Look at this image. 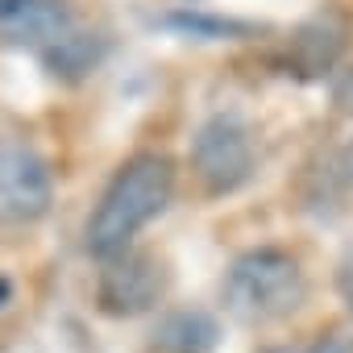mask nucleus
Returning <instances> with one entry per match:
<instances>
[{
	"label": "nucleus",
	"instance_id": "f257e3e1",
	"mask_svg": "<svg viewBox=\"0 0 353 353\" xmlns=\"http://www.w3.org/2000/svg\"><path fill=\"white\" fill-rule=\"evenodd\" d=\"M170 196H174V162L162 150H141L129 162H121L83 225L88 254L96 258L125 254L133 237L166 212Z\"/></svg>",
	"mask_w": 353,
	"mask_h": 353
},
{
	"label": "nucleus",
	"instance_id": "f03ea898",
	"mask_svg": "<svg viewBox=\"0 0 353 353\" xmlns=\"http://www.w3.org/2000/svg\"><path fill=\"white\" fill-rule=\"evenodd\" d=\"M221 295L229 316H237L241 324H274L307 303V274L295 254L279 245H258L233 258Z\"/></svg>",
	"mask_w": 353,
	"mask_h": 353
},
{
	"label": "nucleus",
	"instance_id": "7ed1b4c3",
	"mask_svg": "<svg viewBox=\"0 0 353 353\" xmlns=\"http://www.w3.org/2000/svg\"><path fill=\"white\" fill-rule=\"evenodd\" d=\"M254 162H258L254 129L233 108L212 112L192 137V170L208 196H233L237 188H245Z\"/></svg>",
	"mask_w": 353,
	"mask_h": 353
},
{
	"label": "nucleus",
	"instance_id": "20e7f679",
	"mask_svg": "<svg viewBox=\"0 0 353 353\" xmlns=\"http://www.w3.org/2000/svg\"><path fill=\"white\" fill-rule=\"evenodd\" d=\"M54 170L21 137H0V229H21L50 212Z\"/></svg>",
	"mask_w": 353,
	"mask_h": 353
},
{
	"label": "nucleus",
	"instance_id": "39448f33",
	"mask_svg": "<svg viewBox=\"0 0 353 353\" xmlns=\"http://www.w3.org/2000/svg\"><path fill=\"white\" fill-rule=\"evenodd\" d=\"M166 291V270L145 250H125L104 258V270L96 279V307L112 320H129L150 312Z\"/></svg>",
	"mask_w": 353,
	"mask_h": 353
},
{
	"label": "nucleus",
	"instance_id": "423d86ee",
	"mask_svg": "<svg viewBox=\"0 0 353 353\" xmlns=\"http://www.w3.org/2000/svg\"><path fill=\"white\" fill-rule=\"evenodd\" d=\"M67 30H75L71 0H0V42L46 50Z\"/></svg>",
	"mask_w": 353,
	"mask_h": 353
},
{
	"label": "nucleus",
	"instance_id": "0eeeda50",
	"mask_svg": "<svg viewBox=\"0 0 353 353\" xmlns=\"http://www.w3.org/2000/svg\"><path fill=\"white\" fill-rule=\"evenodd\" d=\"M345 42H349V21L336 13V9H324L316 17H307L295 34H291V46H287V63L299 79H320L328 75L341 54H345Z\"/></svg>",
	"mask_w": 353,
	"mask_h": 353
},
{
	"label": "nucleus",
	"instance_id": "6e6552de",
	"mask_svg": "<svg viewBox=\"0 0 353 353\" xmlns=\"http://www.w3.org/2000/svg\"><path fill=\"white\" fill-rule=\"evenodd\" d=\"M216 345H221V324L204 307H174L150 332L154 353H212Z\"/></svg>",
	"mask_w": 353,
	"mask_h": 353
},
{
	"label": "nucleus",
	"instance_id": "1a4fd4ad",
	"mask_svg": "<svg viewBox=\"0 0 353 353\" xmlns=\"http://www.w3.org/2000/svg\"><path fill=\"white\" fill-rule=\"evenodd\" d=\"M162 30H174L179 38H196V42H237V38H250L258 34L254 21H237V17H221V13H204V9H170L158 17Z\"/></svg>",
	"mask_w": 353,
	"mask_h": 353
},
{
	"label": "nucleus",
	"instance_id": "9d476101",
	"mask_svg": "<svg viewBox=\"0 0 353 353\" xmlns=\"http://www.w3.org/2000/svg\"><path fill=\"white\" fill-rule=\"evenodd\" d=\"M100 59H104V42H100L96 34H83V30H67L59 42H50V46L42 50L46 71H50L54 79H67V83L92 75V71L100 67Z\"/></svg>",
	"mask_w": 353,
	"mask_h": 353
},
{
	"label": "nucleus",
	"instance_id": "9b49d317",
	"mask_svg": "<svg viewBox=\"0 0 353 353\" xmlns=\"http://www.w3.org/2000/svg\"><path fill=\"white\" fill-rule=\"evenodd\" d=\"M332 104H336V112H349L353 117V63L332 79Z\"/></svg>",
	"mask_w": 353,
	"mask_h": 353
},
{
	"label": "nucleus",
	"instance_id": "f8f14e48",
	"mask_svg": "<svg viewBox=\"0 0 353 353\" xmlns=\"http://www.w3.org/2000/svg\"><path fill=\"white\" fill-rule=\"evenodd\" d=\"M336 291H341L345 307L353 312V245L341 254V266H336Z\"/></svg>",
	"mask_w": 353,
	"mask_h": 353
},
{
	"label": "nucleus",
	"instance_id": "ddd939ff",
	"mask_svg": "<svg viewBox=\"0 0 353 353\" xmlns=\"http://www.w3.org/2000/svg\"><path fill=\"white\" fill-rule=\"evenodd\" d=\"M307 353H353V345L345 341V336H336V332H328V336H320Z\"/></svg>",
	"mask_w": 353,
	"mask_h": 353
},
{
	"label": "nucleus",
	"instance_id": "4468645a",
	"mask_svg": "<svg viewBox=\"0 0 353 353\" xmlns=\"http://www.w3.org/2000/svg\"><path fill=\"white\" fill-rule=\"evenodd\" d=\"M345 179H349V183H353V141H349V145H345Z\"/></svg>",
	"mask_w": 353,
	"mask_h": 353
},
{
	"label": "nucleus",
	"instance_id": "2eb2a0df",
	"mask_svg": "<svg viewBox=\"0 0 353 353\" xmlns=\"http://www.w3.org/2000/svg\"><path fill=\"white\" fill-rule=\"evenodd\" d=\"M258 353H291V349H283V345H270V349H258Z\"/></svg>",
	"mask_w": 353,
	"mask_h": 353
}]
</instances>
